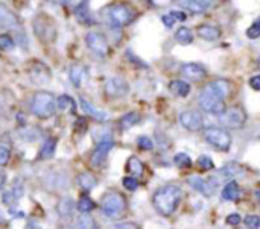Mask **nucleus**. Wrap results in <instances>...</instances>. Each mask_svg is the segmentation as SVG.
<instances>
[{
	"label": "nucleus",
	"mask_w": 260,
	"mask_h": 229,
	"mask_svg": "<svg viewBox=\"0 0 260 229\" xmlns=\"http://www.w3.org/2000/svg\"><path fill=\"white\" fill-rule=\"evenodd\" d=\"M87 78V68L81 64L72 65L70 71H69V79L75 87H81L82 81Z\"/></svg>",
	"instance_id": "nucleus-25"
},
{
	"label": "nucleus",
	"mask_w": 260,
	"mask_h": 229,
	"mask_svg": "<svg viewBox=\"0 0 260 229\" xmlns=\"http://www.w3.org/2000/svg\"><path fill=\"white\" fill-rule=\"evenodd\" d=\"M128 208L125 196L117 190H108L101 199L102 214L108 219H120L125 216Z\"/></svg>",
	"instance_id": "nucleus-2"
},
{
	"label": "nucleus",
	"mask_w": 260,
	"mask_h": 229,
	"mask_svg": "<svg viewBox=\"0 0 260 229\" xmlns=\"http://www.w3.org/2000/svg\"><path fill=\"white\" fill-rule=\"evenodd\" d=\"M250 87L256 91H260V74H256L250 79Z\"/></svg>",
	"instance_id": "nucleus-48"
},
{
	"label": "nucleus",
	"mask_w": 260,
	"mask_h": 229,
	"mask_svg": "<svg viewBox=\"0 0 260 229\" xmlns=\"http://www.w3.org/2000/svg\"><path fill=\"white\" fill-rule=\"evenodd\" d=\"M256 198H257V201L260 202V192H256Z\"/></svg>",
	"instance_id": "nucleus-52"
},
{
	"label": "nucleus",
	"mask_w": 260,
	"mask_h": 229,
	"mask_svg": "<svg viewBox=\"0 0 260 229\" xmlns=\"http://www.w3.org/2000/svg\"><path fill=\"white\" fill-rule=\"evenodd\" d=\"M76 228L78 229H98L96 220L88 216V214H81L76 220Z\"/></svg>",
	"instance_id": "nucleus-34"
},
{
	"label": "nucleus",
	"mask_w": 260,
	"mask_h": 229,
	"mask_svg": "<svg viewBox=\"0 0 260 229\" xmlns=\"http://www.w3.org/2000/svg\"><path fill=\"white\" fill-rule=\"evenodd\" d=\"M75 12H76V17H78L79 21H82V23H91L90 12H88V3H87V2L79 3V5L76 6Z\"/></svg>",
	"instance_id": "nucleus-35"
},
{
	"label": "nucleus",
	"mask_w": 260,
	"mask_h": 229,
	"mask_svg": "<svg viewBox=\"0 0 260 229\" xmlns=\"http://www.w3.org/2000/svg\"><path fill=\"white\" fill-rule=\"evenodd\" d=\"M137 146H139L142 150H152L154 143H152V140H151L149 137L142 135V137H139V138H137Z\"/></svg>",
	"instance_id": "nucleus-40"
},
{
	"label": "nucleus",
	"mask_w": 260,
	"mask_h": 229,
	"mask_svg": "<svg viewBox=\"0 0 260 229\" xmlns=\"http://www.w3.org/2000/svg\"><path fill=\"white\" fill-rule=\"evenodd\" d=\"M9 158H11V152L6 146L0 144V167L6 166L9 163Z\"/></svg>",
	"instance_id": "nucleus-43"
},
{
	"label": "nucleus",
	"mask_w": 260,
	"mask_h": 229,
	"mask_svg": "<svg viewBox=\"0 0 260 229\" xmlns=\"http://www.w3.org/2000/svg\"><path fill=\"white\" fill-rule=\"evenodd\" d=\"M180 123L184 129H187L190 132H198L204 128L203 114H200V111H195V109L183 111L180 114Z\"/></svg>",
	"instance_id": "nucleus-12"
},
{
	"label": "nucleus",
	"mask_w": 260,
	"mask_h": 229,
	"mask_svg": "<svg viewBox=\"0 0 260 229\" xmlns=\"http://www.w3.org/2000/svg\"><path fill=\"white\" fill-rule=\"evenodd\" d=\"M56 146H58V138H56V137H49V138L43 143V146H41V149H40V152H38L37 160H49V158H52V157L55 155Z\"/></svg>",
	"instance_id": "nucleus-23"
},
{
	"label": "nucleus",
	"mask_w": 260,
	"mask_h": 229,
	"mask_svg": "<svg viewBox=\"0 0 260 229\" xmlns=\"http://www.w3.org/2000/svg\"><path fill=\"white\" fill-rule=\"evenodd\" d=\"M30 112L40 119V120H47L55 116L56 112V99L52 93L47 91H37L32 99H30Z\"/></svg>",
	"instance_id": "nucleus-3"
},
{
	"label": "nucleus",
	"mask_w": 260,
	"mask_h": 229,
	"mask_svg": "<svg viewBox=\"0 0 260 229\" xmlns=\"http://www.w3.org/2000/svg\"><path fill=\"white\" fill-rule=\"evenodd\" d=\"M247 36L251 40H256L260 36V17L247 29Z\"/></svg>",
	"instance_id": "nucleus-39"
},
{
	"label": "nucleus",
	"mask_w": 260,
	"mask_h": 229,
	"mask_svg": "<svg viewBox=\"0 0 260 229\" xmlns=\"http://www.w3.org/2000/svg\"><path fill=\"white\" fill-rule=\"evenodd\" d=\"M180 73L184 78H187L189 81H192V82H200V81L207 78V68L203 64H198V62H184V64H181Z\"/></svg>",
	"instance_id": "nucleus-14"
},
{
	"label": "nucleus",
	"mask_w": 260,
	"mask_h": 229,
	"mask_svg": "<svg viewBox=\"0 0 260 229\" xmlns=\"http://www.w3.org/2000/svg\"><path fill=\"white\" fill-rule=\"evenodd\" d=\"M20 20L8 6L0 5V29H18Z\"/></svg>",
	"instance_id": "nucleus-18"
},
{
	"label": "nucleus",
	"mask_w": 260,
	"mask_h": 229,
	"mask_svg": "<svg viewBox=\"0 0 260 229\" xmlns=\"http://www.w3.org/2000/svg\"><path fill=\"white\" fill-rule=\"evenodd\" d=\"M204 140L219 152H229L232 147V135L227 129L218 126H209L204 129Z\"/></svg>",
	"instance_id": "nucleus-5"
},
{
	"label": "nucleus",
	"mask_w": 260,
	"mask_h": 229,
	"mask_svg": "<svg viewBox=\"0 0 260 229\" xmlns=\"http://www.w3.org/2000/svg\"><path fill=\"white\" fill-rule=\"evenodd\" d=\"M76 208H78V211L81 214H88L90 211H93L96 208V204H94V201L90 196L82 195L81 199H79V202L76 204Z\"/></svg>",
	"instance_id": "nucleus-30"
},
{
	"label": "nucleus",
	"mask_w": 260,
	"mask_h": 229,
	"mask_svg": "<svg viewBox=\"0 0 260 229\" xmlns=\"http://www.w3.org/2000/svg\"><path fill=\"white\" fill-rule=\"evenodd\" d=\"M5 182H6V175H5V172L0 170V188L5 185Z\"/></svg>",
	"instance_id": "nucleus-51"
},
{
	"label": "nucleus",
	"mask_w": 260,
	"mask_h": 229,
	"mask_svg": "<svg viewBox=\"0 0 260 229\" xmlns=\"http://www.w3.org/2000/svg\"><path fill=\"white\" fill-rule=\"evenodd\" d=\"M128 93H129V84L120 76H113L105 82V94L111 99L125 97Z\"/></svg>",
	"instance_id": "nucleus-11"
},
{
	"label": "nucleus",
	"mask_w": 260,
	"mask_h": 229,
	"mask_svg": "<svg viewBox=\"0 0 260 229\" xmlns=\"http://www.w3.org/2000/svg\"><path fill=\"white\" fill-rule=\"evenodd\" d=\"M183 199V192L180 185L168 184L160 187L152 196V205L155 211L163 217H171L180 207Z\"/></svg>",
	"instance_id": "nucleus-1"
},
{
	"label": "nucleus",
	"mask_w": 260,
	"mask_h": 229,
	"mask_svg": "<svg viewBox=\"0 0 260 229\" xmlns=\"http://www.w3.org/2000/svg\"><path fill=\"white\" fill-rule=\"evenodd\" d=\"M178 5L183 6L184 9L190 11L192 14H203L210 8L212 2H209V0H181V2H178Z\"/></svg>",
	"instance_id": "nucleus-21"
},
{
	"label": "nucleus",
	"mask_w": 260,
	"mask_h": 229,
	"mask_svg": "<svg viewBox=\"0 0 260 229\" xmlns=\"http://www.w3.org/2000/svg\"><path fill=\"white\" fill-rule=\"evenodd\" d=\"M122 184H123V187H125L126 190H129V192H136V190L139 188V181H137L136 178H131V176L123 178Z\"/></svg>",
	"instance_id": "nucleus-41"
},
{
	"label": "nucleus",
	"mask_w": 260,
	"mask_h": 229,
	"mask_svg": "<svg viewBox=\"0 0 260 229\" xmlns=\"http://www.w3.org/2000/svg\"><path fill=\"white\" fill-rule=\"evenodd\" d=\"M171 15L175 18V20H180V21H186L187 20V14L181 12V11H172Z\"/></svg>",
	"instance_id": "nucleus-49"
},
{
	"label": "nucleus",
	"mask_w": 260,
	"mask_h": 229,
	"mask_svg": "<svg viewBox=\"0 0 260 229\" xmlns=\"http://www.w3.org/2000/svg\"><path fill=\"white\" fill-rule=\"evenodd\" d=\"M87 120L84 119V117H79L78 120H76V123H75V132H78L79 135H82V134H85V131H87Z\"/></svg>",
	"instance_id": "nucleus-44"
},
{
	"label": "nucleus",
	"mask_w": 260,
	"mask_h": 229,
	"mask_svg": "<svg viewBox=\"0 0 260 229\" xmlns=\"http://www.w3.org/2000/svg\"><path fill=\"white\" fill-rule=\"evenodd\" d=\"M169 90H171L172 94L180 96V97H186V96L190 94V85L186 81H180V79L172 81L169 84Z\"/></svg>",
	"instance_id": "nucleus-27"
},
{
	"label": "nucleus",
	"mask_w": 260,
	"mask_h": 229,
	"mask_svg": "<svg viewBox=\"0 0 260 229\" xmlns=\"http://www.w3.org/2000/svg\"><path fill=\"white\" fill-rule=\"evenodd\" d=\"M198 36L206 40V41H216L221 38V29L216 24L212 23H203L197 27Z\"/></svg>",
	"instance_id": "nucleus-19"
},
{
	"label": "nucleus",
	"mask_w": 260,
	"mask_h": 229,
	"mask_svg": "<svg viewBox=\"0 0 260 229\" xmlns=\"http://www.w3.org/2000/svg\"><path fill=\"white\" fill-rule=\"evenodd\" d=\"M197 164H198V169H200V170H204V172L212 170V169L215 167L213 160H212L210 157H207V155H201V157L198 158Z\"/></svg>",
	"instance_id": "nucleus-38"
},
{
	"label": "nucleus",
	"mask_w": 260,
	"mask_h": 229,
	"mask_svg": "<svg viewBox=\"0 0 260 229\" xmlns=\"http://www.w3.org/2000/svg\"><path fill=\"white\" fill-rule=\"evenodd\" d=\"M126 172L131 175V178H140L145 172V166L143 163L137 158V157H129L126 161Z\"/></svg>",
	"instance_id": "nucleus-26"
},
{
	"label": "nucleus",
	"mask_w": 260,
	"mask_h": 229,
	"mask_svg": "<svg viewBox=\"0 0 260 229\" xmlns=\"http://www.w3.org/2000/svg\"><path fill=\"white\" fill-rule=\"evenodd\" d=\"M85 44L87 47L98 56L101 58H105L108 53H110V44H108V40L104 33L101 32H96V30H91L85 35Z\"/></svg>",
	"instance_id": "nucleus-9"
},
{
	"label": "nucleus",
	"mask_w": 260,
	"mask_h": 229,
	"mask_svg": "<svg viewBox=\"0 0 260 229\" xmlns=\"http://www.w3.org/2000/svg\"><path fill=\"white\" fill-rule=\"evenodd\" d=\"M161 21H163V24H165L168 29H171V27L174 26V23H175V18H174L171 14H168V15H163V17H161Z\"/></svg>",
	"instance_id": "nucleus-47"
},
{
	"label": "nucleus",
	"mask_w": 260,
	"mask_h": 229,
	"mask_svg": "<svg viewBox=\"0 0 260 229\" xmlns=\"http://www.w3.org/2000/svg\"><path fill=\"white\" fill-rule=\"evenodd\" d=\"M206 90H209L212 94H215L216 97L225 100L227 96L230 94V90H232V84L227 81V79H215L212 82H209L206 87Z\"/></svg>",
	"instance_id": "nucleus-16"
},
{
	"label": "nucleus",
	"mask_w": 260,
	"mask_h": 229,
	"mask_svg": "<svg viewBox=\"0 0 260 229\" xmlns=\"http://www.w3.org/2000/svg\"><path fill=\"white\" fill-rule=\"evenodd\" d=\"M229 225H232V226H238L241 222H242V217L239 216V214H230V216H227V220H225Z\"/></svg>",
	"instance_id": "nucleus-45"
},
{
	"label": "nucleus",
	"mask_w": 260,
	"mask_h": 229,
	"mask_svg": "<svg viewBox=\"0 0 260 229\" xmlns=\"http://www.w3.org/2000/svg\"><path fill=\"white\" fill-rule=\"evenodd\" d=\"M244 172V167L241 166V164H238V163H229L227 166H224L222 169H221V176L222 178H232V176H235V175H239V173H242Z\"/></svg>",
	"instance_id": "nucleus-32"
},
{
	"label": "nucleus",
	"mask_w": 260,
	"mask_h": 229,
	"mask_svg": "<svg viewBox=\"0 0 260 229\" xmlns=\"http://www.w3.org/2000/svg\"><path fill=\"white\" fill-rule=\"evenodd\" d=\"M224 129H242L247 123V114L241 106H230L218 117Z\"/></svg>",
	"instance_id": "nucleus-7"
},
{
	"label": "nucleus",
	"mask_w": 260,
	"mask_h": 229,
	"mask_svg": "<svg viewBox=\"0 0 260 229\" xmlns=\"http://www.w3.org/2000/svg\"><path fill=\"white\" fill-rule=\"evenodd\" d=\"M79 102H81V109L84 111V114L90 116V117H91V119H94L96 122H105V120L108 119V114H107L105 111L94 108V106L87 100V99L81 97V99H79Z\"/></svg>",
	"instance_id": "nucleus-20"
},
{
	"label": "nucleus",
	"mask_w": 260,
	"mask_h": 229,
	"mask_svg": "<svg viewBox=\"0 0 260 229\" xmlns=\"http://www.w3.org/2000/svg\"><path fill=\"white\" fill-rule=\"evenodd\" d=\"M245 225L248 229H260V217L259 216H247L245 217Z\"/></svg>",
	"instance_id": "nucleus-42"
},
{
	"label": "nucleus",
	"mask_w": 260,
	"mask_h": 229,
	"mask_svg": "<svg viewBox=\"0 0 260 229\" xmlns=\"http://www.w3.org/2000/svg\"><path fill=\"white\" fill-rule=\"evenodd\" d=\"M24 229H41V226L37 223V222H34V220H29L27 222V225H26V228Z\"/></svg>",
	"instance_id": "nucleus-50"
},
{
	"label": "nucleus",
	"mask_w": 260,
	"mask_h": 229,
	"mask_svg": "<svg viewBox=\"0 0 260 229\" xmlns=\"http://www.w3.org/2000/svg\"><path fill=\"white\" fill-rule=\"evenodd\" d=\"M23 195H24V185H23V182H20V179H15L14 185H12L8 192L3 193L2 202H3L6 207L14 208V207L20 202V199L23 198Z\"/></svg>",
	"instance_id": "nucleus-15"
},
{
	"label": "nucleus",
	"mask_w": 260,
	"mask_h": 229,
	"mask_svg": "<svg viewBox=\"0 0 260 229\" xmlns=\"http://www.w3.org/2000/svg\"><path fill=\"white\" fill-rule=\"evenodd\" d=\"M174 163H175V166L180 167V169H189V167H192V158H190L187 154H184V152L177 154V155L174 157Z\"/></svg>",
	"instance_id": "nucleus-36"
},
{
	"label": "nucleus",
	"mask_w": 260,
	"mask_h": 229,
	"mask_svg": "<svg viewBox=\"0 0 260 229\" xmlns=\"http://www.w3.org/2000/svg\"><path fill=\"white\" fill-rule=\"evenodd\" d=\"M111 229H140L134 222H125V223H116Z\"/></svg>",
	"instance_id": "nucleus-46"
},
{
	"label": "nucleus",
	"mask_w": 260,
	"mask_h": 229,
	"mask_svg": "<svg viewBox=\"0 0 260 229\" xmlns=\"http://www.w3.org/2000/svg\"><path fill=\"white\" fill-rule=\"evenodd\" d=\"M76 184H78V187L84 193H88V192H91L98 185V178L93 173H90V172H82V173L78 175Z\"/></svg>",
	"instance_id": "nucleus-22"
},
{
	"label": "nucleus",
	"mask_w": 260,
	"mask_h": 229,
	"mask_svg": "<svg viewBox=\"0 0 260 229\" xmlns=\"http://www.w3.org/2000/svg\"><path fill=\"white\" fill-rule=\"evenodd\" d=\"M114 147V141H113V138L111 137H104L99 143H98V146L94 147V150L91 152V155H90V166L91 167H94V169H99V167H102L104 166V163L107 161V157H108V154H110V150Z\"/></svg>",
	"instance_id": "nucleus-10"
},
{
	"label": "nucleus",
	"mask_w": 260,
	"mask_h": 229,
	"mask_svg": "<svg viewBox=\"0 0 260 229\" xmlns=\"http://www.w3.org/2000/svg\"><path fill=\"white\" fill-rule=\"evenodd\" d=\"M73 207H75L73 201L70 198H64L58 204V214L62 216V217H69L72 214V211H73Z\"/></svg>",
	"instance_id": "nucleus-33"
},
{
	"label": "nucleus",
	"mask_w": 260,
	"mask_h": 229,
	"mask_svg": "<svg viewBox=\"0 0 260 229\" xmlns=\"http://www.w3.org/2000/svg\"><path fill=\"white\" fill-rule=\"evenodd\" d=\"M198 103H200L203 111H206L209 114H215L218 117L225 111V100L216 97L215 94H212L206 88H203V91L198 97Z\"/></svg>",
	"instance_id": "nucleus-8"
},
{
	"label": "nucleus",
	"mask_w": 260,
	"mask_h": 229,
	"mask_svg": "<svg viewBox=\"0 0 260 229\" xmlns=\"http://www.w3.org/2000/svg\"><path fill=\"white\" fill-rule=\"evenodd\" d=\"M27 73H29L30 81L35 82V84H38V85H46V84H49L50 79H52L50 68H49L46 64L40 62V61H35V62L29 67Z\"/></svg>",
	"instance_id": "nucleus-13"
},
{
	"label": "nucleus",
	"mask_w": 260,
	"mask_h": 229,
	"mask_svg": "<svg viewBox=\"0 0 260 229\" xmlns=\"http://www.w3.org/2000/svg\"><path fill=\"white\" fill-rule=\"evenodd\" d=\"M140 120H142V117H140L139 112H128L119 120V126H120V129L125 131V129H129V128L136 126Z\"/></svg>",
	"instance_id": "nucleus-29"
},
{
	"label": "nucleus",
	"mask_w": 260,
	"mask_h": 229,
	"mask_svg": "<svg viewBox=\"0 0 260 229\" xmlns=\"http://www.w3.org/2000/svg\"><path fill=\"white\" fill-rule=\"evenodd\" d=\"M34 33L41 43H53L56 38V24L47 14H38L32 21Z\"/></svg>",
	"instance_id": "nucleus-4"
},
{
	"label": "nucleus",
	"mask_w": 260,
	"mask_h": 229,
	"mask_svg": "<svg viewBox=\"0 0 260 229\" xmlns=\"http://www.w3.org/2000/svg\"><path fill=\"white\" fill-rule=\"evenodd\" d=\"M105 15H107V20H108L113 26L122 27V26L129 24V23L134 20L136 12H134L128 5L117 3V5H110V6L105 9Z\"/></svg>",
	"instance_id": "nucleus-6"
},
{
	"label": "nucleus",
	"mask_w": 260,
	"mask_h": 229,
	"mask_svg": "<svg viewBox=\"0 0 260 229\" xmlns=\"http://www.w3.org/2000/svg\"><path fill=\"white\" fill-rule=\"evenodd\" d=\"M241 196V188H239V184L236 181H230L224 190H222V199L224 201H238Z\"/></svg>",
	"instance_id": "nucleus-28"
},
{
	"label": "nucleus",
	"mask_w": 260,
	"mask_h": 229,
	"mask_svg": "<svg viewBox=\"0 0 260 229\" xmlns=\"http://www.w3.org/2000/svg\"><path fill=\"white\" fill-rule=\"evenodd\" d=\"M15 47V41L11 35L8 33H2L0 35V50L2 52H8V50H12Z\"/></svg>",
	"instance_id": "nucleus-37"
},
{
	"label": "nucleus",
	"mask_w": 260,
	"mask_h": 229,
	"mask_svg": "<svg viewBox=\"0 0 260 229\" xmlns=\"http://www.w3.org/2000/svg\"><path fill=\"white\" fill-rule=\"evenodd\" d=\"M56 108L66 114H75L76 112V102L72 96L62 94L56 99Z\"/></svg>",
	"instance_id": "nucleus-24"
},
{
	"label": "nucleus",
	"mask_w": 260,
	"mask_h": 229,
	"mask_svg": "<svg viewBox=\"0 0 260 229\" xmlns=\"http://www.w3.org/2000/svg\"><path fill=\"white\" fill-rule=\"evenodd\" d=\"M175 40H177V43H180V44H183V46L192 44V43H193V33H192V30H190L189 27L181 26V27L175 32Z\"/></svg>",
	"instance_id": "nucleus-31"
},
{
	"label": "nucleus",
	"mask_w": 260,
	"mask_h": 229,
	"mask_svg": "<svg viewBox=\"0 0 260 229\" xmlns=\"http://www.w3.org/2000/svg\"><path fill=\"white\" fill-rule=\"evenodd\" d=\"M187 184H189L195 192L201 193V195L206 196V198L212 196L213 192H215L213 184H212L209 179H204V178H201V176H190V178H187Z\"/></svg>",
	"instance_id": "nucleus-17"
}]
</instances>
